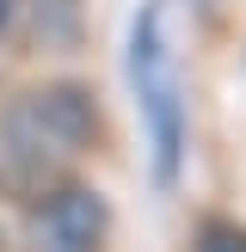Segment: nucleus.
Segmentation results:
<instances>
[{"label":"nucleus","mask_w":246,"mask_h":252,"mask_svg":"<svg viewBox=\"0 0 246 252\" xmlns=\"http://www.w3.org/2000/svg\"><path fill=\"white\" fill-rule=\"evenodd\" d=\"M0 123H6L31 154H43L49 166L98 148V135H105V111H98L92 86H80V80H49V86H37V93H25L19 105H6Z\"/></svg>","instance_id":"obj_2"},{"label":"nucleus","mask_w":246,"mask_h":252,"mask_svg":"<svg viewBox=\"0 0 246 252\" xmlns=\"http://www.w3.org/2000/svg\"><path fill=\"white\" fill-rule=\"evenodd\" d=\"M31 31L43 49H74L86 37V6L80 0H37L31 6Z\"/></svg>","instance_id":"obj_4"},{"label":"nucleus","mask_w":246,"mask_h":252,"mask_svg":"<svg viewBox=\"0 0 246 252\" xmlns=\"http://www.w3.org/2000/svg\"><path fill=\"white\" fill-rule=\"evenodd\" d=\"M12 12H19V0H0V37L12 31Z\"/></svg>","instance_id":"obj_6"},{"label":"nucleus","mask_w":246,"mask_h":252,"mask_svg":"<svg viewBox=\"0 0 246 252\" xmlns=\"http://www.w3.org/2000/svg\"><path fill=\"white\" fill-rule=\"evenodd\" d=\"M31 228H37V246L43 252H105V234H111V203L80 179H62L37 197L31 209Z\"/></svg>","instance_id":"obj_3"},{"label":"nucleus","mask_w":246,"mask_h":252,"mask_svg":"<svg viewBox=\"0 0 246 252\" xmlns=\"http://www.w3.org/2000/svg\"><path fill=\"white\" fill-rule=\"evenodd\" d=\"M197 252H246V228L240 221H209L203 240H197Z\"/></svg>","instance_id":"obj_5"},{"label":"nucleus","mask_w":246,"mask_h":252,"mask_svg":"<svg viewBox=\"0 0 246 252\" xmlns=\"http://www.w3.org/2000/svg\"><path fill=\"white\" fill-rule=\"evenodd\" d=\"M129 86H135V105L148 117V160H154V185L172 191L184 172V98L179 80H172V56H166V37H160V6L148 0L129 25Z\"/></svg>","instance_id":"obj_1"}]
</instances>
